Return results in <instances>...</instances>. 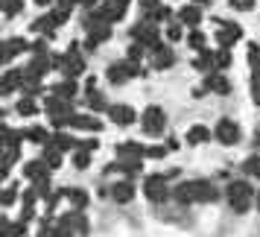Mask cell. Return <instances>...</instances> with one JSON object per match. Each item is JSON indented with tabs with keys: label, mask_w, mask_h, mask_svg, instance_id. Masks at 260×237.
<instances>
[{
	"label": "cell",
	"mask_w": 260,
	"mask_h": 237,
	"mask_svg": "<svg viewBox=\"0 0 260 237\" xmlns=\"http://www.w3.org/2000/svg\"><path fill=\"white\" fill-rule=\"evenodd\" d=\"M61 71L68 73V76H79V73L85 71V62H82V56L76 53V47H71L68 50V56H64V62H61Z\"/></svg>",
	"instance_id": "obj_8"
},
{
	"label": "cell",
	"mask_w": 260,
	"mask_h": 237,
	"mask_svg": "<svg viewBox=\"0 0 260 237\" xmlns=\"http://www.w3.org/2000/svg\"><path fill=\"white\" fill-rule=\"evenodd\" d=\"M193 3H196V6H202V3H208V0H193Z\"/></svg>",
	"instance_id": "obj_41"
},
{
	"label": "cell",
	"mask_w": 260,
	"mask_h": 237,
	"mask_svg": "<svg viewBox=\"0 0 260 237\" xmlns=\"http://www.w3.org/2000/svg\"><path fill=\"white\" fill-rule=\"evenodd\" d=\"M44 161H47L50 170H56V167L61 164V150H47V153H44Z\"/></svg>",
	"instance_id": "obj_25"
},
{
	"label": "cell",
	"mask_w": 260,
	"mask_h": 237,
	"mask_svg": "<svg viewBox=\"0 0 260 237\" xmlns=\"http://www.w3.org/2000/svg\"><path fill=\"white\" fill-rule=\"evenodd\" d=\"M71 126H76V129H91V132L103 129V123L96 117H85V114H71Z\"/></svg>",
	"instance_id": "obj_14"
},
{
	"label": "cell",
	"mask_w": 260,
	"mask_h": 237,
	"mask_svg": "<svg viewBox=\"0 0 260 237\" xmlns=\"http://www.w3.org/2000/svg\"><path fill=\"white\" fill-rule=\"evenodd\" d=\"M216 26H219V33H216V44H219V47H225V50L231 47L240 36H243V29H240V26L231 24V21H222V18H216Z\"/></svg>",
	"instance_id": "obj_5"
},
{
	"label": "cell",
	"mask_w": 260,
	"mask_h": 237,
	"mask_svg": "<svg viewBox=\"0 0 260 237\" xmlns=\"http://www.w3.org/2000/svg\"><path fill=\"white\" fill-rule=\"evenodd\" d=\"M88 153H91V150H82V153H76V155H73V164L79 167V170H85V167L91 164V155H88Z\"/></svg>",
	"instance_id": "obj_29"
},
{
	"label": "cell",
	"mask_w": 260,
	"mask_h": 237,
	"mask_svg": "<svg viewBox=\"0 0 260 237\" xmlns=\"http://www.w3.org/2000/svg\"><path fill=\"white\" fill-rule=\"evenodd\" d=\"M251 100L260 106V85H251Z\"/></svg>",
	"instance_id": "obj_36"
},
{
	"label": "cell",
	"mask_w": 260,
	"mask_h": 237,
	"mask_svg": "<svg viewBox=\"0 0 260 237\" xmlns=\"http://www.w3.org/2000/svg\"><path fill=\"white\" fill-rule=\"evenodd\" d=\"M170 18H173V9H167V6H158V9L152 12V18H149V21H152V24H158V21H170Z\"/></svg>",
	"instance_id": "obj_27"
},
{
	"label": "cell",
	"mask_w": 260,
	"mask_h": 237,
	"mask_svg": "<svg viewBox=\"0 0 260 237\" xmlns=\"http://www.w3.org/2000/svg\"><path fill=\"white\" fill-rule=\"evenodd\" d=\"M111 196L117 202H129L135 196V188H132V182H117L114 188H111Z\"/></svg>",
	"instance_id": "obj_17"
},
{
	"label": "cell",
	"mask_w": 260,
	"mask_h": 237,
	"mask_svg": "<svg viewBox=\"0 0 260 237\" xmlns=\"http://www.w3.org/2000/svg\"><path fill=\"white\" fill-rule=\"evenodd\" d=\"M143 196L149 202H164L170 196L167 176H146V182H143Z\"/></svg>",
	"instance_id": "obj_2"
},
{
	"label": "cell",
	"mask_w": 260,
	"mask_h": 237,
	"mask_svg": "<svg viewBox=\"0 0 260 237\" xmlns=\"http://www.w3.org/2000/svg\"><path fill=\"white\" fill-rule=\"evenodd\" d=\"M18 114H24V117H32V114H38V106L32 97H26V100H21L18 103Z\"/></svg>",
	"instance_id": "obj_21"
},
{
	"label": "cell",
	"mask_w": 260,
	"mask_h": 237,
	"mask_svg": "<svg viewBox=\"0 0 260 237\" xmlns=\"http://www.w3.org/2000/svg\"><path fill=\"white\" fill-rule=\"evenodd\" d=\"M167 146H146V158H164Z\"/></svg>",
	"instance_id": "obj_32"
},
{
	"label": "cell",
	"mask_w": 260,
	"mask_h": 237,
	"mask_svg": "<svg viewBox=\"0 0 260 237\" xmlns=\"http://www.w3.org/2000/svg\"><path fill=\"white\" fill-rule=\"evenodd\" d=\"M208 138H211V129H205V126H190V132H187V143H190V146L205 143Z\"/></svg>",
	"instance_id": "obj_19"
},
{
	"label": "cell",
	"mask_w": 260,
	"mask_h": 237,
	"mask_svg": "<svg viewBox=\"0 0 260 237\" xmlns=\"http://www.w3.org/2000/svg\"><path fill=\"white\" fill-rule=\"evenodd\" d=\"M187 41H190V47H193V50H199V53L205 50V36H202L199 29H193V33L187 36Z\"/></svg>",
	"instance_id": "obj_26"
},
{
	"label": "cell",
	"mask_w": 260,
	"mask_h": 237,
	"mask_svg": "<svg viewBox=\"0 0 260 237\" xmlns=\"http://www.w3.org/2000/svg\"><path fill=\"white\" fill-rule=\"evenodd\" d=\"M73 94H76V82H64L53 88V97H61V100H71Z\"/></svg>",
	"instance_id": "obj_23"
},
{
	"label": "cell",
	"mask_w": 260,
	"mask_h": 237,
	"mask_svg": "<svg viewBox=\"0 0 260 237\" xmlns=\"http://www.w3.org/2000/svg\"><path fill=\"white\" fill-rule=\"evenodd\" d=\"M21 138H26V141H32V143H44L47 141V132L41 129V126H32V129L21 132Z\"/></svg>",
	"instance_id": "obj_20"
},
{
	"label": "cell",
	"mask_w": 260,
	"mask_h": 237,
	"mask_svg": "<svg viewBox=\"0 0 260 237\" xmlns=\"http://www.w3.org/2000/svg\"><path fill=\"white\" fill-rule=\"evenodd\" d=\"M24 50H26V41H24V38H9V41L3 44V62H9L12 56L24 53Z\"/></svg>",
	"instance_id": "obj_16"
},
{
	"label": "cell",
	"mask_w": 260,
	"mask_h": 237,
	"mask_svg": "<svg viewBox=\"0 0 260 237\" xmlns=\"http://www.w3.org/2000/svg\"><path fill=\"white\" fill-rule=\"evenodd\" d=\"M205 91H216V94H231V82L225 79V76H219V73H211L208 79H205Z\"/></svg>",
	"instance_id": "obj_13"
},
{
	"label": "cell",
	"mask_w": 260,
	"mask_h": 237,
	"mask_svg": "<svg viewBox=\"0 0 260 237\" xmlns=\"http://www.w3.org/2000/svg\"><path fill=\"white\" fill-rule=\"evenodd\" d=\"M12 234H15V237H24V234H26V225H24V223H15V225H12Z\"/></svg>",
	"instance_id": "obj_35"
},
{
	"label": "cell",
	"mask_w": 260,
	"mask_h": 237,
	"mask_svg": "<svg viewBox=\"0 0 260 237\" xmlns=\"http://www.w3.org/2000/svg\"><path fill=\"white\" fill-rule=\"evenodd\" d=\"M141 126H143V132H146V135H158V132H164V126H167V114H164V108L149 106L146 111H143Z\"/></svg>",
	"instance_id": "obj_3"
},
{
	"label": "cell",
	"mask_w": 260,
	"mask_h": 237,
	"mask_svg": "<svg viewBox=\"0 0 260 237\" xmlns=\"http://www.w3.org/2000/svg\"><path fill=\"white\" fill-rule=\"evenodd\" d=\"M178 18L184 21V24H190V26H196L202 21V12H199V6L196 3H190V6H184L181 12H178Z\"/></svg>",
	"instance_id": "obj_18"
},
{
	"label": "cell",
	"mask_w": 260,
	"mask_h": 237,
	"mask_svg": "<svg viewBox=\"0 0 260 237\" xmlns=\"http://www.w3.org/2000/svg\"><path fill=\"white\" fill-rule=\"evenodd\" d=\"M152 68H158V71H167L173 62H176V56H173V50L167 47V44H158V47L152 50Z\"/></svg>",
	"instance_id": "obj_10"
},
{
	"label": "cell",
	"mask_w": 260,
	"mask_h": 237,
	"mask_svg": "<svg viewBox=\"0 0 260 237\" xmlns=\"http://www.w3.org/2000/svg\"><path fill=\"white\" fill-rule=\"evenodd\" d=\"M108 114H111V123H117V126L135 123V108L132 106H108Z\"/></svg>",
	"instance_id": "obj_9"
},
{
	"label": "cell",
	"mask_w": 260,
	"mask_h": 237,
	"mask_svg": "<svg viewBox=\"0 0 260 237\" xmlns=\"http://www.w3.org/2000/svg\"><path fill=\"white\" fill-rule=\"evenodd\" d=\"M71 146H76V141H73L71 135L59 132V135H56V150H71Z\"/></svg>",
	"instance_id": "obj_28"
},
{
	"label": "cell",
	"mask_w": 260,
	"mask_h": 237,
	"mask_svg": "<svg viewBox=\"0 0 260 237\" xmlns=\"http://www.w3.org/2000/svg\"><path fill=\"white\" fill-rule=\"evenodd\" d=\"M228 3H231V9H240V12L254 9V0H228Z\"/></svg>",
	"instance_id": "obj_31"
},
{
	"label": "cell",
	"mask_w": 260,
	"mask_h": 237,
	"mask_svg": "<svg viewBox=\"0 0 260 237\" xmlns=\"http://www.w3.org/2000/svg\"><path fill=\"white\" fill-rule=\"evenodd\" d=\"M0 228H9V220H6L3 214H0Z\"/></svg>",
	"instance_id": "obj_39"
},
{
	"label": "cell",
	"mask_w": 260,
	"mask_h": 237,
	"mask_svg": "<svg viewBox=\"0 0 260 237\" xmlns=\"http://www.w3.org/2000/svg\"><path fill=\"white\" fill-rule=\"evenodd\" d=\"M257 208H260V193H257Z\"/></svg>",
	"instance_id": "obj_43"
},
{
	"label": "cell",
	"mask_w": 260,
	"mask_h": 237,
	"mask_svg": "<svg viewBox=\"0 0 260 237\" xmlns=\"http://www.w3.org/2000/svg\"><path fill=\"white\" fill-rule=\"evenodd\" d=\"M141 6H143V12H155L158 9V0H141Z\"/></svg>",
	"instance_id": "obj_34"
},
{
	"label": "cell",
	"mask_w": 260,
	"mask_h": 237,
	"mask_svg": "<svg viewBox=\"0 0 260 237\" xmlns=\"http://www.w3.org/2000/svg\"><path fill=\"white\" fill-rule=\"evenodd\" d=\"M88 106L94 108V111H103V108H108V103H106V97H103V94L88 91Z\"/></svg>",
	"instance_id": "obj_24"
},
{
	"label": "cell",
	"mask_w": 260,
	"mask_h": 237,
	"mask_svg": "<svg viewBox=\"0 0 260 237\" xmlns=\"http://www.w3.org/2000/svg\"><path fill=\"white\" fill-rule=\"evenodd\" d=\"M213 135H216V141L222 143V146H234L237 141H240V126H237L234 120H219V123H216V132H213Z\"/></svg>",
	"instance_id": "obj_6"
},
{
	"label": "cell",
	"mask_w": 260,
	"mask_h": 237,
	"mask_svg": "<svg viewBox=\"0 0 260 237\" xmlns=\"http://www.w3.org/2000/svg\"><path fill=\"white\" fill-rule=\"evenodd\" d=\"M117 155L123 161H141V158H146V146H141V143H120Z\"/></svg>",
	"instance_id": "obj_11"
},
{
	"label": "cell",
	"mask_w": 260,
	"mask_h": 237,
	"mask_svg": "<svg viewBox=\"0 0 260 237\" xmlns=\"http://www.w3.org/2000/svg\"><path fill=\"white\" fill-rule=\"evenodd\" d=\"M73 3H82V0H59V6H64V9H71Z\"/></svg>",
	"instance_id": "obj_37"
},
{
	"label": "cell",
	"mask_w": 260,
	"mask_h": 237,
	"mask_svg": "<svg viewBox=\"0 0 260 237\" xmlns=\"http://www.w3.org/2000/svg\"><path fill=\"white\" fill-rule=\"evenodd\" d=\"M96 3H100V0H82V6H88V9H91V6H96Z\"/></svg>",
	"instance_id": "obj_40"
},
{
	"label": "cell",
	"mask_w": 260,
	"mask_h": 237,
	"mask_svg": "<svg viewBox=\"0 0 260 237\" xmlns=\"http://www.w3.org/2000/svg\"><path fill=\"white\" fill-rule=\"evenodd\" d=\"M111 38V24H100L91 29V36H88V50H96L103 41H108Z\"/></svg>",
	"instance_id": "obj_12"
},
{
	"label": "cell",
	"mask_w": 260,
	"mask_h": 237,
	"mask_svg": "<svg viewBox=\"0 0 260 237\" xmlns=\"http://www.w3.org/2000/svg\"><path fill=\"white\" fill-rule=\"evenodd\" d=\"M15 196H18V188H15V185H9V188L0 193V205H12Z\"/></svg>",
	"instance_id": "obj_30"
},
{
	"label": "cell",
	"mask_w": 260,
	"mask_h": 237,
	"mask_svg": "<svg viewBox=\"0 0 260 237\" xmlns=\"http://www.w3.org/2000/svg\"><path fill=\"white\" fill-rule=\"evenodd\" d=\"M228 202H231V208L237 214L248 211V205H251V185H246V182H231L228 185Z\"/></svg>",
	"instance_id": "obj_1"
},
{
	"label": "cell",
	"mask_w": 260,
	"mask_h": 237,
	"mask_svg": "<svg viewBox=\"0 0 260 237\" xmlns=\"http://www.w3.org/2000/svg\"><path fill=\"white\" fill-rule=\"evenodd\" d=\"M135 73H141L138 71V65L135 62H114L111 68H108V82H114V85H123V82H129Z\"/></svg>",
	"instance_id": "obj_4"
},
{
	"label": "cell",
	"mask_w": 260,
	"mask_h": 237,
	"mask_svg": "<svg viewBox=\"0 0 260 237\" xmlns=\"http://www.w3.org/2000/svg\"><path fill=\"white\" fill-rule=\"evenodd\" d=\"M47 161H44V158H41V161H29V164L24 167V173L29 179H36V182H41V179H47Z\"/></svg>",
	"instance_id": "obj_15"
},
{
	"label": "cell",
	"mask_w": 260,
	"mask_h": 237,
	"mask_svg": "<svg viewBox=\"0 0 260 237\" xmlns=\"http://www.w3.org/2000/svg\"><path fill=\"white\" fill-rule=\"evenodd\" d=\"M167 36H170V41H176V38H181V26H178V24H170V29H167Z\"/></svg>",
	"instance_id": "obj_33"
},
{
	"label": "cell",
	"mask_w": 260,
	"mask_h": 237,
	"mask_svg": "<svg viewBox=\"0 0 260 237\" xmlns=\"http://www.w3.org/2000/svg\"><path fill=\"white\" fill-rule=\"evenodd\" d=\"M0 237H9V234H6V231H0Z\"/></svg>",
	"instance_id": "obj_42"
},
{
	"label": "cell",
	"mask_w": 260,
	"mask_h": 237,
	"mask_svg": "<svg viewBox=\"0 0 260 237\" xmlns=\"http://www.w3.org/2000/svg\"><path fill=\"white\" fill-rule=\"evenodd\" d=\"M190 188V199L193 202H213L219 193H216V188H213L211 182H205V179H196V182H187Z\"/></svg>",
	"instance_id": "obj_7"
},
{
	"label": "cell",
	"mask_w": 260,
	"mask_h": 237,
	"mask_svg": "<svg viewBox=\"0 0 260 237\" xmlns=\"http://www.w3.org/2000/svg\"><path fill=\"white\" fill-rule=\"evenodd\" d=\"M68 199L73 202L76 211H82L85 205H88V193H85V190H68Z\"/></svg>",
	"instance_id": "obj_22"
},
{
	"label": "cell",
	"mask_w": 260,
	"mask_h": 237,
	"mask_svg": "<svg viewBox=\"0 0 260 237\" xmlns=\"http://www.w3.org/2000/svg\"><path fill=\"white\" fill-rule=\"evenodd\" d=\"M56 0H36V6H53Z\"/></svg>",
	"instance_id": "obj_38"
}]
</instances>
